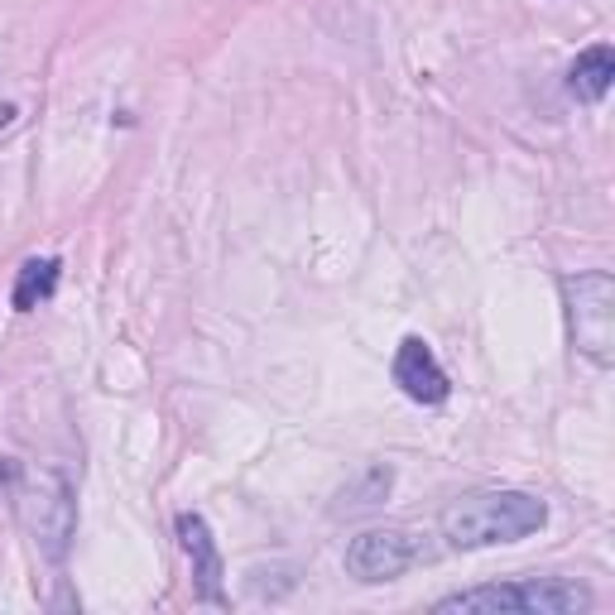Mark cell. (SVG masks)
I'll return each instance as SVG.
<instances>
[{
  "instance_id": "cell-4",
  "label": "cell",
  "mask_w": 615,
  "mask_h": 615,
  "mask_svg": "<svg viewBox=\"0 0 615 615\" xmlns=\"http://www.w3.org/2000/svg\"><path fill=\"white\" fill-rule=\"evenodd\" d=\"M573 298V337L597 366H611V342H615V289L606 274H581L567 284Z\"/></svg>"
},
{
  "instance_id": "cell-1",
  "label": "cell",
  "mask_w": 615,
  "mask_h": 615,
  "mask_svg": "<svg viewBox=\"0 0 615 615\" xmlns=\"http://www.w3.org/2000/svg\"><path fill=\"white\" fill-rule=\"evenodd\" d=\"M548 510L543 500L524 496V490H481L443 514V534L452 548H486V543H514L524 534L543 529Z\"/></svg>"
},
{
  "instance_id": "cell-2",
  "label": "cell",
  "mask_w": 615,
  "mask_h": 615,
  "mask_svg": "<svg viewBox=\"0 0 615 615\" xmlns=\"http://www.w3.org/2000/svg\"><path fill=\"white\" fill-rule=\"evenodd\" d=\"M591 597L577 587V581H563V577H529L520 587H476V591H457V597L438 601V611H462V615H500V611H514V615H573V611H587Z\"/></svg>"
},
{
  "instance_id": "cell-8",
  "label": "cell",
  "mask_w": 615,
  "mask_h": 615,
  "mask_svg": "<svg viewBox=\"0 0 615 615\" xmlns=\"http://www.w3.org/2000/svg\"><path fill=\"white\" fill-rule=\"evenodd\" d=\"M53 284H59V260H29L15 279V308H35L53 294Z\"/></svg>"
},
{
  "instance_id": "cell-3",
  "label": "cell",
  "mask_w": 615,
  "mask_h": 615,
  "mask_svg": "<svg viewBox=\"0 0 615 615\" xmlns=\"http://www.w3.org/2000/svg\"><path fill=\"white\" fill-rule=\"evenodd\" d=\"M433 548L409 529H371L361 534L351 548H346V573L361 577V581H385V577H399L409 567L428 563Z\"/></svg>"
},
{
  "instance_id": "cell-5",
  "label": "cell",
  "mask_w": 615,
  "mask_h": 615,
  "mask_svg": "<svg viewBox=\"0 0 615 615\" xmlns=\"http://www.w3.org/2000/svg\"><path fill=\"white\" fill-rule=\"evenodd\" d=\"M395 380H399V389H405L409 399H419V405H443L447 399V375H443V366L433 361V351L423 346L419 337H409L405 346H399V356H395Z\"/></svg>"
},
{
  "instance_id": "cell-6",
  "label": "cell",
  "mask_w": 615,
  "mask_h": 615,
  "mask_svg": "<svg viewBox=\"0 0 615 615\" xmlns=\"http://www.w3.org/2000/svg\"><path fill=\"white\" fill-rule=\"evenodd\" d=\"M178 534H183V548H188V558H193V577H197V587H203V597L207 601H221V563H217V548H212V534H207V524L197 520V514H183L178 520Z\"/></svg>"
},
{
  "instance_id": "cell-7",
  "label": "cell",
  "mask_w": 615,
  "mask_h": 615,
  "mask_svg": "<svg viewBox=\"0 0 615 615\" xmlns=\"http://www.w3.org/2000/svg\"><path fill=\"white\" fill-rule=\"evenodd\" d=\"M611 77H615V53L606 49V43H597V49H587L573 63V92L581 97V102H601L606 87H611Z\"/></svg>"
}]
</instances>
